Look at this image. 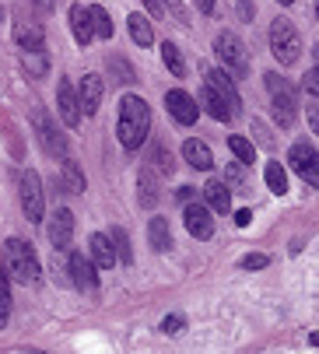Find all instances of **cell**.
Instances as JSON below:
<instances>
[{
  "label": "cell",
  "mask_w": 319,
  "mask_h": 354,
  "mask_svg": "<svg viewBox=\"0 0 319 354\" xmlns=\"http://www.w3.org/2000/svg\"><path fill=\"white\" fill-rule=\"evenodd\" d=\"M116 133H120V144L127 151H137L147 140V133H151V109H147V102L140 95H123Z\"/></svg>",
  "instance_id": "obj_1"
},
{
  "label": "cell",
  "mask_w": 319,
  "mask_h": 354,
  "mask_svg": "<svg viewBox=\"0 0 319 354\" xmlns=\"http://www.w3.org/2000/svg\"><path fill=\"white\" fill-rule=\"evenodd\" d=\"M4 263H8V274H11L18 284H35V281H39V257L32 252L28 242L8 239V242H4Z\"/></svg>",
  "instance_id": "obj_2"
},
{
  "label": "cell",
  "mask_w": 319,
  "mask_h": 354,
  "mask_svg": "<svg viewBox=\"0 0 319 354\" xmlns=\"http://www.w3.org/2000/svg\"><path fill=\"white\" fill-rule=\"evenodd\" d=\"M271 53L281 67H291L302 57V35L295 32V25L288 18H274V25H271Z\"/></svg>",
  "instance_id": "obj_3"
},
{
  "label": "cell",
  "mask_w": 319,
  "mask_h": 354,
  "mask_svg": "<svg viewBox=\"0 0 319 354\" xmlns=\"http://www.w3.org/2000/svg\"><path fill=\"white\" fill-rule=\"evenodd\" d=\"M215 53H218L225 74L249 77V49H246V42H242L235 32H221V35L215 39Z\"/></svg>",
  "instance_id": "obj_4"
},
{
  "label": "cell",
  "mask_w": 319,
  "mask_h": 354,
  "mask_svg": "<svg viewBox=\"0 0 319 354\" xmlns=\"http://www.w3.org/2000/svg\"><path fill=\"white\" fill-rule=\"evenodd\" d=\"M18 193H21V211H25V218H28V221H42L46 196H42V179H39L35 169H25V172H21Z\"/></svg>",
  "instance_id": "obj_5"
},
{
  "label": "cell",
  "mask_w": 319,
  "mask_h": 354,
  "mask_svg": "<svg viewBox=\"0 0 319 354\" xmlns=\"http://www.w3.org/2000/svg\"><path fill=\"white\" fill-rule=\"evenodd\" d=\"M32 123H35V133H39V144L46 147V155L64 158V155H67V137L57 130V123L49 120V113L35 106V109H32Z\"/></svg>",
  "instance_id": "obj_6"
},
{
  "label": "cell",
  "mask_w": 319,
  "mask_h": 354,
  "mask_svg": "<svg viewBox=\"0 0 319 354\" xmlns=\"http://www.w3.org/2000/svg\"><path fill=\"white\" fill-rule=\"evenodd\" d=\"M267 88H271V95H274V120L281 123V127H291L295 123V91H291V84L281 77V74H267Z\"/></svg>",
  "instance_id": "obj_7"
},
{
  "label": "cell",
  "mask_w": 319,
  "mask_h": 354,
  "mask_svg": "<svg viewBox=\"0 0 319 354\" xmlns=\"http://www.w3.org/2000/svg\"><path fill=\"white\" fill-rule=\"evenodd\" d=\"M288 162H291V169L309 183V186H316L319 183V165H316V144H309V140H298L291 151H288Z\"/></svg>",
  "instance_id": "obj_8"
},
{
  "label": "cell",
  "mask_w": 319,
  "mask_h": 354,
  "mask_svg": "<svg viewBox=\"0 0 319 354\" xmlns=\"http://www.w3.org/2000/svg\"><path fill=\"white\" fill-rule=\"evenodd\" d=\"M165 109H169V113H172V120H176V123H183V127H193V123H197V116H200L197 98H193V95H186L183 88L165 91Z\"/></svg>",
  "instance_id": "obj_9"
},
{
  "label": "cell",
  "mask_w": 319,
  "mask_h": 354,
  "mask_svg": "<svg viewBox=\"0 0 319 354\" xmlns=\"http://www.w3.org/2000/svg\"><path fill=\"white\" fill-rule=\"evenodd\" d=\"M67 274H71V284H74L78 291H88V295H95V291H98V274H95V263L84 257V252H71Z\"/></svg>",
  "instance_id": "obj_10"
},
{
  "label": "cell",
  "mask_w": 319,
  "mask_h": 354,
  "mask_svg": "<svg viewBox=\"0 0 319 354\" xmlns=\"http://www.w3.org/2000/svg\"><path fill=\"white\" fill-rule=\"evenodd\" d=\"M46 235H49V242H53V249H57V252L71 249V239H74V214H71L67 207H60L57 214L49 218Z\"/></svg>",
  "instance_id": "obj_11"
},
{
  "label": "cell",
  "mask_w": 319,
  "mask_h": 354,
  "mask_svg": "<svg viewBox=\"0 0 319 354\" xmlns=\"http://www.w3.org/2000/svg\"><path fill=\"white\" fill-rule=\"evenodd\" d=\"M183 221H186V232L193 239H210V235H215V218H210L207 204H186Z\"/></svg>",
  "instance_id": "obj_12"
},
{
  "label": "cell",
  "mask_w": 319,
  "mask_h": 354,
  "mask_svg": "<svg viewBox=\"0 0 319 354\" xmlns=\"http://www.w3.org/2000/svg\"><path fill=\"white\" fill-rule=\"evenodd\" d=\"M102 95H105L102 77H98V74H84V77H81V88H78V102H81V113H84V116H95V113H98Z\"/></svg>",
  "instance_id": "obj_13"
},
{
  "label": "cell",
  "mask_w": 319,
  "mask_h": 354,
  "mask_svg": "<svg viewBox=\"0 0 319 354\" xmlns=\"http://www.w3.org/2000/svg\"><path fill=\"white\" fill-rule=\"evenodd\" d=\"M57 113L67 127H78L81 123V102H78V91L71 81H60L57 84Z\"/></svg>",
  "instance_id": "obj_14"
},
{
  "label": "cell",
  "mask_w": 319,
  "mask_h": 354,
  "mask_svg": "<svg viewBox=\"0 0 319 354\" xmlns=\"http://www.w3.org/2000/svg\"><path fill=\"white\" fill-rule=\"evenodd\" d=\"M203 77H207L203 84H207V88H215V91H218V95L225 98V102H228V109H232V113H239V106H242V98H239V91H235V81H232V77H228V74H225L221 67H215V71H207Z\"/></svg>",
  "instance_id": "obj_15"
},
{
  "label": "cell",
  "mask_w": 319,
  "mask_h": 354,
  "mask_svg": "<svg viewBox=\"0 0 319 354\" xmlns=\"http://www.w3.org/2000/svg\"><path fill=\"white\" fill-rule=\"evenodd\" d=\"M88 249H91V263H95V267H102V270H113V267H116V249H113V239H109V235L95 232V235L88 239Z\"/></svg>",
  "instance_id": "obj_16"
},
{
  "label": "cell",
  "mask_w": 319,
  "mask_h": 354,
  "mask_svg": "<svg viewBox=\"0 0 319 354\" xmlns=\"http://www.w3.org/2000/svg\"><path fill=\"white\" fill-rule=\"evenodd\" d=\"M203 200H207V207L218 211V214H228L232 211V193H228V186L221 179H210L203 186Z\"/></svg>",
  "instance_id": "obj_17"
},
{
  "label": "cell",
  "mask_w": 319,
  "mask_h": 354,
  "mask_svg": "<svg viewBox=\"0 0 319 354\" xmlns=\"http://www.w3.org/2000/svg\"><path fill=\"white\" fill-rule=\"evenodd\" d=\"M183 158H186L193 169H200V172H207L210 165H215V155H210V147H207L203 140H197V137H190V140L183 144Z\"/></svg>",
  "instance_id": "obj_18"
},
{
  "label": "cell",
  "mask_w": 319,
  "mask_h": 354,
  "mask_svg": "<svg viewBox=\"0 0 319 354\" xmlns=\"http://www.w3.org/2000/svg\"><path fill=\"white\" fill-rule=\"evenodd\" d=\"M200 106L207 109V116H215L218 123H228V120L235 116V113L228 109V102H225V98H221L215 88H207V84H203V91H200Z\"/></svg>",
  "instance_id": "obj_19"
},
{
  "label": "cell",
  "mask_w": 319,
  "mask_h": 354,
  "mask_svg": "<svg viewBox=\"0 0 319 354\" xmlns=\"http://www.w3.org/2000/svg\"><path fill=\"white\" fill-rule=\"evenodd\" d=\"M15 42L21 49H46V32L35 21H18L15 25Z\"/></svg>",
  "instance_id": "obj_20"
},
{
  "label": "cell",
  "mask_w": 319,
  "mask_h": 354,
  "mask_svg": "<svg viewBox=\"0 0 319 354\" xmlns=\"http://www.w3.org/2000/svg\"><path fill=\"white\" fill-rule=\"evenodd\" d=\"M147 242H151L154 252H165L172 245V228H169L165 218H151L147 221Z\"/></svg>",
  "instance_id": "obj_21"
},
{
  "label": "cell",
  "mask_w": 319,
  "mask_h": 354,
  "mask_svg": "<svg viewBox=\"0 0 319 354\" xmlns=\"http://www.w3.org/2000/svg\"><path fill=\"white\" fill-rule=\"evenodd\" d=\"M71 32H74L78 46H88V42L95 39V32H91V21H88V11H84L81 4H74V8H71Z\"/></svg>",
  "instance_id": "obj_22"
},
{
  "label": "cell",
  "mask_w": 319,
  "mask_h": 354,
  "mask_svg": "<svg viewBox=\"0 0 319 354\" xmlns=\"http://www.w3.org/2000/svg\"><path fill=\"white\" fill-rule=\"evenodd\" d=\"M21 64L28 77H46L49 74V53L46 49H21Z\"/></svg>",
  "instance_id": "obj_23"
},
{
  "label": "cell",
  "mask_w": 319,
  "mask_h": 354,
  "mask_svg": "<svg viewBox=\"0 0 319 354\" xmlns=\"http://www.w3.org/2000/svg\"><path fill=\"white\" fill-rule=\"evenodd\" d=\"M137 189H140V204H144V207H154L158 200H162V193H158V179H154V172H147V169H140Z\"/></svg>",
  "instance_id": "obj_24"
},
{
  "label": "cell",
  "mask_w": 319,
  "mask_h": 354,
  "mask_svg": "<svg viewBox=\"0 0 319 354\" xmlns=\"http://www.w3.org/2000/svg\"><path fill=\"white\" fill-rule=\"evenodd\" d=\"M60 183H64V189H67V193H84V176H81V169H78V162H71L67 155H64V169H60Z\"/></svg>",
  "instance_id": "obj_25"
},
{
  "label": "cell",
  "mask_w": 319,
  "mask_h": 354,
  "mask_svg": "<svg viewBox=\"0 0 319 354\" xmlns=\"http://www.w3.org/2000/svg\"><path fill=\"white\" fill-rule=\"evenodd\" d=\"M127 21H130V39H134L137 46H151V42H154V28H151V21H147L144 15H130Z\"/></svg>",
  "instance_id": "obj_26"
},
{
  "label": "cell",
  "mask_w": 319,
  "mask_h": 354,
  "mask_svg": "<svg viewBox=\"0 0 319 354\" xmlns=\"http://www.w3.org/2000/svg\"><path fill=\"white\" fill-rule=\"evenodd\" d=\"M88 21H91V32H95L98 39H113V21H109V15H105V8L91 4V8H88Z\"/></svg>",
  "instance_id": "obj_27"
},
{
  "label": "cell",
  "mask_w": 319,
  "mask_h": 354,
  "mask_svg": "<svg viewBox=\"0 0 319 354\" xmlns=\"http://www.w3.org/2000/svg\"><path fill=\"white\" fill-rule=\"evenodd\" d=\"M162 60H165V67H169L176 77H186V60H183V53H179V46L165 42V46H162Z\"/></svg>",
  "instance_id": "obj_28"
},
{
  "label": "cell",
  "mask_w": 319,
  "mask_h": 354,
  "mask_svg": "<svg viewBox=\"0 0 319 354\" xmlns=\"http://www.w3.org/2000/svg\"><path fill=\"white\" fill-rule=\"evenodd\" d=\"M267 186H271L277 196H284V193H288V172H284V165H281V162H271V165H267Z\"/></svg>",
  "instance_id": "obj_29"
},
{
  "label": "cell",
  "mask_w": 319,
  "mask_h": 354,
  "mask_svg": "<svg viewBox=\"0 0 319 354\" xmlns=\"http://www.w3.org/2000/svg\"><path fill=\"white\" fill-rule=\"evenodd\" d=\"M151 162H154V169H158V172H165V176H172V172H176V158H172V151H169L165 144H154Z\"/></svg>",
  "instance_id": "obj_30"
},
{
  "label": "cell",
  "mask_w": 319,
  "mask_h": 354,
  "mask_svg": "<svg viewBox=\"0 0 319 354\" xmlns=\"http://www.w3.org/2000/svg\"><path fill=\"white\" fill-rule=\"evenodd\" d=\"M228 147H232V155H235L242 165H253V162H256V151H253V144H249L246 137H228Z\"/></svg>",
  "instance_id": "obj_31"
},
{
  "label": "cell",
  "mask_w": 319,
  "mask_h": 354,
  "mask_svg": "<svg viewBox=\"0 0 319 354\" xmlns=\"http://www.w3.org/2000/svg\"><path fill=\"white\" fill-rule=\"evenodd\" d=\"M116 245V260H123V263H134V249H130V235L123 232V228H113V235H109Z\"/></svg>",
  "instance_id": "obj_32"
},
{
  "label": "cell",
  "mask_w": 319,
  "mask_h": 354,
  "mask_svg": "<svg viewBox=\"0 0 319 354\" xmlns=\"http://www.w3.org/2000/svg\"><path fill=\"white\" fill-rule=\"evenodd\" d=\"M105 64H109V71L116 74V81L120 84H134L137 81V74H134V67L123 60V57H109V60H105Z\"/></svg>",
  "instance_id": "obj_33"
},
{
  "label": "cell",
  "mask_w": 319,
  "mask_h": 354,
  "mask_svg": "<svg viewBox=\"0 0 319 354\" xmlns=\"http://www.w3.org/2000/svg\"><path fill=\"white\" fill-rule=\"evenodd\" d=\"M8 319H11V291H8L4 281H0V330L8 326Z\"/></svg>",
  "instance_id": "obj_34"
},
{
  "label": "cell",
  "mask_w": 319,
  "mask_h": 354,
  "mask_svg": "<svg viewBox=\"0 0 319 354\" xmlns=\"http://www.w3.org/2000/svg\"><path fill=\"white\" fill-rule=\"evenodd\" d=\"M183 326H186V319L179 313H172V316L162 319V333H183Z\"/></svg>",
  "instance_id": "obj_35"
},
{
  "label": "cell",
  "mask_w": 319,
  "mask_h": 354,
  "mask_svg": "<svg viewBox=\"0 0 319 354\" xmlns=\"http://www.w3.org/2000/svg\"><path fill=\"white\" fill-rule=\"evenodd\" d=\"M267 263H271V257H263V252H249V257L242 260V267H246V270H263Z\"/></svg>",
  "instance_id": "obj_36"
},
{
  "label": "cell",
  "mask_w": 319,
  "mask_h": 354,
  "mask_svg": "<svg viewBox=\"0 0 319 354\" xmlns=\"http://www.w3.org/2000/svg\"><path fill=\"white\" fill-rule=\"evenodd\" d=\"M302 88L309 91V98H316V91H319V71L312 67L309 74H305V81H302Z\"/></svg>",
  "instance_id": "obj_37"
},
{
  "label": "cell",
  "mask_w": 319,
  "mask_h": 354,
  "mask_svg": "<svg viewBox=\"0 0 319 354\" xmlns=\"http://www.w3.org/2000/svg\"><path fill=\"white\" fill-rule=\"evenodd\" d=\"M235 11H239V21H253V15H256V4H253V0H239V4H235Z\"/></svg>",
  "instance_id": "obj_38"
},
{
  "label": "cell",
  "mask_w": 319,
  "mask_h": 354,
  "mask_svg": "<svg viewBox=\"0 0 319 354\" xmlns=\"http://www.w3.org/2000/svg\"><path fill=\"white\" fill-rule=\"evenodd\" d=\"M309 127H312V130H319V113H316V98L309 102Z\"/></svg>",
  "instance_id": "obj_39"
},
{
  "label": "cell",
  "mask_w": 319,
  "mask_h": 354,
  "mask_svg": "<svg viewBox=\"0 0 319 354\" xmlns=\"http://www.w3.org/2000/svg\"><path fill=\"white\" fill-rule=\"evenodd\" d=\"M249 218H253L249 211H235V225H239V228H246V225H249Z\"/></svg>",
  "instance_id": "obj_40"
},
{
  "label": "cell",
  "mask_w": 319,
  "mask_h": 354,
  "mask_svg": "<svg viewBox=\"0 0 319 354\" xmlns=\"http://www.w3.org/2000/svg\"><path fill=\"white\" fill-rule=\"evenodd\" d=\"M144 8H147L151 15H162V0H144Z\"/></svg>",
  "instance_id": "obj_41"
},
{
  "label": "cell",
  "mask_w": 319,
  "mask_h": 354,
  "mask_svg": "<svg viewBox=\"0 0 319 354\" xmlns=\"http://www.w3.org/2000/svg\"><path fill=\"white\" fill-rule=\"evenodd\" d=\"M197 8H200L203 15H210V11H215V0H197Z\"/></svg>",
  "instance_id": "obj_42"
},
{
  "label": "cell",
  "mask_w": 319,
  "mask_h": 354,
  "mask_svg": "<svg viewBox=\"0 0 319 354\" xmlns=\"http://www.w3.org/2000/svg\"><path fill=\"white\" fill-rule=\"evenodd\" d=\"M35 4H39L42 11H53V8H57V0H35Z\"/></svg>",
  "instance_id": "obj_43"
},
{
  "label": "cell",
  "mask_w": 319,
  "mask_h": 354,
  "mask_svg": "<svg viewBox=\"0 0 319 354\" xmlns=\"http://www.w3.org/2000/svg\"><path fill=\"white\" fill-rule=\"evenodd\" d=\"M277 4H284V8H288V4H295V0H277Z\"/></svg>",
  "instance_id": "obj_44"
},
{
  "label": "cell",
  "mask_w": 319,
  "mask_h": 354,
  "mask_svg": "<svg viewBox=\"0 0 319 354\" xmlns=\"http://www.w3.org/2000/svg\"><path fill=\"white\" fill-rule=\"evenodd\" d=\"M0 21H4V8H0Z\"/></svg>",
  "instance_id": "obj_45"
},
{
  "label": "cell",
  "mask_w": 319,
  "mask_h": 354,
  "mask_svg": "<svg viewBox=\"0 0 319 354\" xmlns=\"http://www.w3.org/2000/svg\"><path fill=\"white\" fill-rule=\"evenodd\" d=\"M0 281H4V274H0Z\"/></svg>",
  "instance_id": "obj_46"
}]
</instances>
